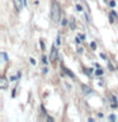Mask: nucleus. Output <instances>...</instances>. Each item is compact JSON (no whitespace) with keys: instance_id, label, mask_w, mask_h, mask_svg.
<instances>
[{"instance_id":"obj_11","label":"nucleus","mask_w":118,"mask_h":122,"mask_svg":"<svg viewBox=\"0 0 118 122\" xmlns=\"http://www.w3.org/2000/svg\"><path fill=\"white\" fill-rule=\"evenodd\" d=\"M95 74H97V75H103V70H102V69H98V70L95 71Z\"/></svg>"},{"instance_id":"obj_20","label":"nucleus","mask_w":118,"mask_h":122,"mask_svg":"<svg viewBox=\"0 0 118 122\" xmlns=\"http://www.w3.org/2000/svg\"><path fill=\"white\" fill-rule=\"evenodd\" d=\"M62 24H64V25L67 24V19H64V20H62Z\"/></svg>"},{"instance_id":"obj_4","label":"nucleus","mask_w":118,"mask_h":122,"mask_svg":"<svg viewBox=\"0 0 118 122\" xmlns=\"http://www.w3.org/2000/svg\"><path fill=\"white\" fill-rule=\"evenodd\" d=\"M109 18H110V22H113V23H116V22L118 20V17H117L116 11H113V10H112V13H110Z\"/></svg>"},{"instance_id":"obj_7","label":"nucleus","mask_w":118,"mask_h":122,"mask_svg":"<svg viewBox=\"0 0 118 122\" xmlns=\"http://www.w3.org/2000/svg\"><path fill=\"white\" fill-rule=\"evenodd\" d=\"M6 88V80L5 78H1V89H5Z\"/></svg>"},{"instance_id":"obj_22","label":"nucleus","mask_w":118,"mask_h":122,"mask_svg":"<svg viewBox=\"0 0 118 122\" xmlns=\"http://www.w3.org/2000/svg\"><path fill=\"white\" fill-rule=\"evenodd\" d=\"M24 5H27V0H24Z\"/></svg>"},{"instance_id":"obj_12","label":"nucleus","mask_w":118,"mask_h":122,"mask_svg":"<svg viewBox=\"0 0 118 122\" xmlns=\"http://www.w3.org/2000/svg\"><path fill=\"white\" fill-rule=\"evenodd\" d=\"M70 25L72 27V28H75V19H74V18L71 19V22H70Z\"/></svg>"},{"instance_id":"obj_14","label":"nucleus","mask_w":118,"mask_h":122,"mask_svg":"<svg viewBox=\"0 0 118 122\" xmlns=\"http://www.w3.org/2000/svg\"><path fill=\"white\" fill-rule=\"evenodd\" d=\"M39 46H41V48H42V50H44V43H43V41H42V40L39 41Z\"/></svg>"},{"instance_id":"obj_13","label":"nucleus","mask_w":118,"mask_h":122,"mask_svg":"<svg viewBox=\"0 0 118 122\" xmlns=\"http://www.w3.org/2000/svg\"><path fill=\"white\" fill-rule=\"evenodd\" d=\"M42 62H43V64H47V62H48V61H47V57H46V56L42 57Z\"/></svg>"},{"instance_id":"obj_18","label":"nucleus","mask_w":118,"mask_h":122,"mask_svg":"<svg viewBox=\"0 0 118 122\" xmlns=\"http://www.w3.org/2000/svg\"><path fill=\"white\" fill-rule=\"evenodd\" d=\"M109 120H112V121H114V120H116V116H113V114H112V116H109Z\"/></svg>"},{"instance_id":"obj_8","label":"nucleus","mask_w":118,"mask_h":122,"mask_svg":"<svg viewBox=\"0 0 118 122\" xmlns=\"http://www.w3.org/2000/svg\"><path fill=\"white\" fill-rule=\"evenodd\" d=\"M1 57H3V62H6V61H8V57H6L5 52H1Z\"/></svg>"},{"instance_id":"obj_10","label":"nucleus","mask_w":118,"mask_h":122,"mask_svg":"<svg viewBox=\"0 0 118 122\" xmlns=\"http://www.w3.org/2000/svg\"><path fill=\"white\" fill-rule=\"evenodd\" d=\"M61 43V37H60V34L57 36V40H56V46H59Z\"/></svg>"},{"instance_id":"obj_2","label":"nucleus","mask_w":118,"mask_h":122,"mask_svg":"<svg viewBox=\"0 0 118 122\" xmlns=\"http://www.w3.org/2000/svg\"><path fill=\"white\" fill-rule=\"evenodd\" d=\"M57 56H59V51H57L56 46H52L51 55H49V61H51V62H55V61L57 60Z\"/></svg>"},{"instance_id":"obj_6","label":"nucleus","mask_w":118,"mask_h":122,"mask_svg":"<svg viewBox=\"0 0 118 122\" xmlns=\"http://www.w3.org/2000/svg\"><path fill=\"white\" fill-rule=\"evenodd\" d=\"M62 70H64L65 72H66V74H67L69 76H71V78H74V74H72V72H71L70 70H69V69H66V67H62Z\"/></svg>"},{"instance_id":"obj_1","label":"nucleus","mask_w":118,"mask_h":122,"mask_svg":"<svg viewBox=\"0 0 118 122\" xmlns=\"http://www.w3.org/2000/svg\"><path fill=\"white\" fill-rule=\"evenodd\" d=\"M60 17H61V8L59 5L57 1H53L52 3V8H51V18L55 24H57L60 20Z\"/></svg>"},{"instance_id":"obj_21","label":"nucleus","mask_w":118,"mask_h":122,"mask_svg":"<svg viewBox=\"0 0 118 122\" xmlns=\"http://www.w3.org/2000/svg\"><path fill=\"white\" fill-rule=\"evenodd\" d=\"M100 57H102V59H104V60L107 59V56L104 55V53H100Z\"/></svg>"},{"instance_id":"obj_17","label":"nucleus","mask_w":118,"mask_h":122,"mask_svg":"<svg viewBox=\"0 0 118 122\" xmlns=\"http://www.w3.org/2000/svg\"><path fill=\"white\" fill-rule=\"evenodd\" d=\"M29 61H30V64H32V65H36V60H34V59H30Z\"/></svg>"},{"instance_id":"obj_5","label":"nucleus","mask_w":118,"mask_h":122,"mask_svg":"<svg viewBox=\"0 0 118 122\" xmlns=\"http://www.w3.org/2000/svg\"><path fill=\"white\" fill-rule=\"evenodd\" d=\"M81 89L84 90V93H85V94H89V93H91V92H93V90H91V89H90L89 86L84 85V84H83V85H81Z\"/></svg>"},{"instance_id":"obj_15","label":"nucleus","mask_w":118,"mask_h":122,"mask_svg":"<svg viewBox=\"0 0 118 122\" xmlns=\"http://www.w3.org/2000/svg\"><path fill=\"white\" fill-rule=\"evenodd\" d=\"M90 47H91V48H97V43H95V42H91V43H90Z\"/></svg>"},{"instance_id":"obj_16","label":"nucleus","mask_w":118,"mask_h":122,"mask_svg":"<svg viewBox=\"0 0 118 122\" xmlns=\"http://www.w3.org/2000/svg\"><path fill=\"white\" fill-rule=\"evenodd\" d=\"M109 5L112 6V8H113V6H116V1H114V0H112V1H109Z\"/></svg>"},{"instance_id":"obj_19","label":"nucleus","mask_w":118,"mask_h":122,"mask_svg":"<svg viewBox=\"0 0 118 122\" xmlns=\"http://www.w3.org/2000/svg\"><path fill=\"white\" fill-rule=\"evenodd\" d=\"M79 37H80V38H81V40H85V36H84V34H81V33H80V34H79Z\"/></svg>"},{"instance_id":"obj_3","label":"nucleus","mask_w":118,"mask_h":122,"mask_svg":"<svg viewBox=\"0 0 118 122\" xmlns=\"http://www.w3.org/2000/svg\"><path fill=\"white\" fill-rule=\"evenodd\" d=\"M13 4H14L15 9L18 11H20L23 9V6H24V0H13Z\"/></svg>"},{"instance_id":"obj_23","label":"nucleus","mask_w":118,"mask_h":122,"mask_svg":"<svg viewBox=\"0 0 118 122\" xmlns=\"http://www.w3.org/2000/svg\"><path fill=\"white\" fill-rule=\"evenodd\" d=\"M103 1H104V3H108V0H103Z\"/></svg>"},{"instance_id":"obj_9","label":"nucleus","mask_w":118,"mask_h":122,"mask_svg":"<svg viewBox=\"0 0 118 122\" xmlns=\"http://www.w3.org/2000/svg\"><path fill=\"white\" fill-rule=\"evenodd\" d=\"M76 10H78V11H83V6L80 5V4H76Z\"/></svg>"}]
</instances>
